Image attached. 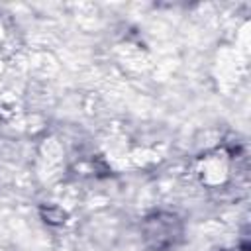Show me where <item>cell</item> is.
<instances>
[{
  "label": "cell",
  "instance_id": "6da1fadb",
  "mask_svg": "<svg viewBox=\"0 0 251 251\" xmlns=\"http://www.w3.org/2000/svg\"><path fill=\"white\" fill-rule=\"evenodd\" d=\"M180 222L173 214H153L143 224V235L145 241L153 249H167L176 243L180 237Z\"/></svg>",
  "mask_w": 251,
  "mask_h": 251
}]
</instances>
